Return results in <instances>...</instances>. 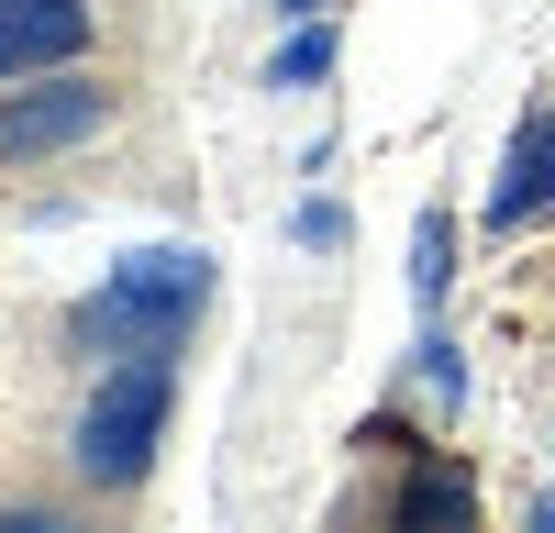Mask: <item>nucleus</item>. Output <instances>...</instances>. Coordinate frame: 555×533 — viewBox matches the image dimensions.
<instances>
[{"label": "nucleus", "mask_w": 555, "mask_h": 533, "mask_svg": "<svg viewBox=\"0 0 555 533\" xmlns=\"http://www.w3.org/2000/svg\"><path fill=\"white\" fill-rule=\"evenodd\" d=\"M101 190L190 200L156 44H112V56H78V67L0 89V245H23L34 222L89 211Z\"/></svg>", "instance_id": "nucleus-1"}, {"label": "nucleus", "mask_w": 555, "mask_h": 533, "mask_svg": "<svg viewBox=\"0 0 555 533\" xmlns=\"http://www.w3.org/2000/svg\"><path fill=\"white\" fill-rule=\"evenodd\" d=\"M178 389H190L178 344H122V355H89V367L56 378V400H44V478H56L67 522H133L156 500Z\"/></svg>", "instance_id": "nucleus-2"}, {"label": "nucleus", "mask_w": 555, "mask_h": 533, "mask_svg": "<svg viewBox=\"0 0 555 533\" xmlns=\"http://www.w3.org/2000/svg\"><path fill=\"white\" fill-rule=\"evenodd\" d=\"M345 522H478V467L455 444H434L411 412H378V422H356Z\"/></svg>", "instance_id": "nucleus-3"}, {"label": "nucleus", "mask_w": 555, "mask_h": 533, "mask_svg": "<svg viewBox=\"0 0 555 533\" xmlns=\"http://www.w3.org/2000/svg\"><path fill=\"white\" fill-rule=\"evenodd\" d=\"M112 44H156V0H0V89Z\"/></svg>", "instance_id": "nucleus-4"}, {"label": "nucleus", "mask_w": 555, "mask_h": 533, "mask_svg": "<svg viewBox=\"0 0 555 533\" xmlns=\"http://www.w3.org/2000/svg\"><path fill=\"white\" fill-rule=\"evenodd\" d=\"M478 234H489V245H533V234H555V89H533V101H522L512 145H500V167H489Z\"/></svg>", "instance_id": "nucleus-5"}, {"label": "nucleus", "mask_w": 555, "mask_h": 533, "mask_svg": "<svg viewBox=\"0 0 555 533\" xmlns=\"http://www.w3.org/2000/svg\"><path fill=\"white\" fill-rule=\"evenodd\" d=\"M544 467H555V412H544Z\"/></svg>", "instance_id": "nucleus-6"}]
</instances>
